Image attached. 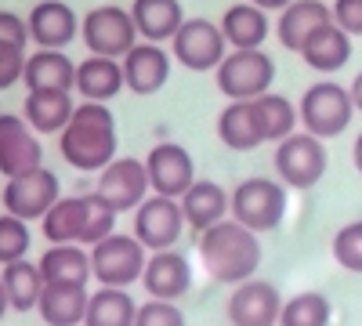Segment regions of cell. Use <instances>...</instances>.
<instances>
[{
  "instance_id": "obj_2",
  "label": "cell",
  "mask_w": 362,
  "mask_h": 326,
  "mask_svg": "<svg viewBox=\"0 0 362 326\" xmlns=\"http://www.w3.org/2000/svg\"><path fill=\"white\" fill-rule=\"evenodd\" d=\"M58 153L76 170H105L116 160V120L105 102H80L69 127L58 134Z\"/></svg>"
},
{
  "instance_id": "obj_27",
  "label": "cell",
  "mask_w": 362,
  "mask_h": 326,
  "mask_svg": "<svg viewBox=\"0 0 362 326\" xmlns=\"http://www.w3.org/2000/svg\"><path fill=\"white\" fill-rule=\"evenodd\" d=\"M37 264H40L44 283H80V286H87V279H95L90 250H80V243H51L40 254Z\"/></svg>"
},
{
  "instance_id": "obj_24",
  "label": "cell",
  "mask_w": 362,
  "mask_h": 326,
  "mask_svg": "<svg viewBox=\"0 0 362 326\" xmlns=\"http://www.w3.org/2000/svg\"><path fill=\"white\" fill-rule=\"evenodd\" d=\"M300 58H305V66L315 69V73H337V69L348 66V58H351V37L337 22H326L305 40Z\"/></svg>"
},
{
  "instance_id": "obj_35",
  "label": "cell",
  "mask_w": 362,
  "mask_h": 326,
  "mask_svg": "<svg viewBox=\"0 0 362 326\" xmlns=\"http://www.w3.org/2000/svg\"><path fill=\"white\" fill-rule=\"evenodd\" d=\"M87 199V218H83V235H80V247H95L102 240L116 232V211L98 196V192H83Z\"/></svg>"
},
{
  "instance_id": "obj_9",
  "label": "cell",
  "mask_w": 362,
  "mask_h": 326,
  "mask_svg": "<svg viewBox=\"0 0 362 326\" xmlns=\"http://www.w3.org/2000/svg\"><path fill=\"white\" fill-rule=\"evenodd\" d=\"M170 54L192 73H210L225 62L228 40L221 33V22L210 18H185V25L177 29V37L170 40Z\"/></svg>"
},
{
  "instance_id": "obj_30",
  "label": "cell",
  "mask_w": 362,
  "mask_h": 326,
  "mask_svg": "<svg viewBox=\"0 0 362 326\" xmlns=\"http://www.w3.org/2000/svg\"><path fill=\"white\" fill-rule=\"evenodd\" d=\"M250 105H254V116H257V124H261L264 141H276V145H279V141H286V138L297 131V124H300L297 105H293L286 95L268 91V95L254 98Z\"/></svg>"
},
{
  "instance_id": "obj_6",
  "label": "cell",
  "mask_w": 362,
  "mask_h": 326,
  "mask_svg": "<svg viewBox=\"0 0 362 326\" xmlns=\"http://www.w3.org/2000/svg\"><path fill=\"white\" fill-rule=\"evenodd\" d=\"M148 247L138 240V235H119L112 232L109 240L90 247V269H95V279L102 286H119L127 290L134 279L145 276V264H148Z\"/></svg>"
},
{
  "instance_id": "obj_38",
  "label": "cell",
  "mask_w": 362,
  "mask_h": 326,
  "mask_svg": "<svg viewBox=\"0 0 362 326\" xmlns=\"http://www.w3.org/2000/svg\"><path fill=\"white\" fill-rule=\"evenodd\" d=\"M134 326H185V315L174 301H160V298H148L145 305H138V319Z\"/></svg>"
},
{
  "instance_id": "obj_42",
  "label": "cell",
  "mask_w": 362,
  "mask_h": 326,
  "mask_svg": "<svg viewBox=\"0 0 362 326\" xmlns=\"http://www.w3.org/2000/svg\"><path fill=\"white\" fill-rule=\"evenodd\" d=\"M250 4H257V8H264V11H283V8L293 4V0H250Z\"/></svg>"
},
{
  "instance_id": "obj_14",
  "label": "cell",
  "mask_w": 362,
  "mask_h": 326,
  "mask_svg": "<svg viewBox=\"0 0 362 326\" xmlns=\"http://www.w3.org/2000/svg\"><path fill=\"white\" fill-rule=\"evenodd\" d=\"M283 293L268 279H247L232 290L228 298V319L232 326H276L283 315Z\"/></svg>"
},
{
  "instance_id": "obj_36",
  "label": "cell",
  "mask_w": 362,
  "mask_h": 326,
  "mask_svg": "<svg viewBox=\"0 0 362 326\" xmlns=\"http://www.w3.org/2000/svg\"><path fill=\"white\" fill-rule=\"evenodd\" d=\"M29 254V225L15 214H0V264L22 261Z\"/></svg>"
},
{
  "instance_id": "obj_23",
  "label": "cell",
  "mask_w": 362,
  "mask_h": 326,
  "mask_svg": "<svg viewBox=\"0 0 362 326\" xmlns=\"http://www.w3.org/2000/svg\"><path fill=\"white\" fill-rule=\"evenodd\" d=\"M73 91H29L22 102L25 124L37 134H62L73 120Z\"/></svg>"
},
{
  "instance_id": "obj_11",
  "label": "cell",
  "mask_w": 362,
  "mask_h": 326,
  "mask_svg": "<svg viewBox=\"0 0 362 326\" xmlns=\"http://www.w3.org/2000/svg\"><path fill=\"white\" fill-rule=\"evenodd\" d=\"M116 214L124 211H138V206L148 199L153 192V182H148L145 160H112L105 170H98V189H95Z\"/></svg>"
},
{
  "instance_id": "obj_17",
  "label": "cell",
  "mask_w": 362,
  "mask_h": 326,
  "mask_svg": "<svg viewBox=\"0 0 362 326\" xmlns=\"http://www.w3.org/2000/svg\"><path fill=\"white\" fill-rule=\"evenodd\" d=\"M141 286L148 290V298L160 301H177L192 290V264L181 250H156L145 264Z\"/></svg>"
},
{
  "instance_id": "obj_41",
  "label": "cell",
  "mask_w": 362,
  "mask_h": 326,
  "mask_svg": "<svg viewBox=\"0 0 362 326\" xmlns=\"http://www.w3.org/2000/svg\"><path fill=\"white\" fill-rule=\"evenodd\" d=\"M334 22L348 37H362V0H334Z\"/></svg>"
},
{
  "instance_id": "obj_26",
  "label": "cell",
  "mask_w": 362,
  "mask_h": 326,
  "mask_svg": "<svg viewBox=\"0 0 362 326\" xmlns=\"http://www.w3.org/2000/svg\"><path fill=\"white\" fill-rule=\"evenodd\" d=\"M221 33L228 40L232 51H250V47H261L272 33V22H268V11L243 0V4H232L225 8L221 15Z\"/></svg>"
},
{
  "instance_id": "obj_16",
  "label": "cell",
  "mask_w": 362,
  "mask_h": 326,
  "mask_svg": "<svg viewBox=\"0 0 362 326\" xmlns=\"http://www.w3.org/2000/svg\"><path fill=\"white\" fill-rule=\"evenodd\" d=\"M29 37H33L37 47H51L62 51L80 37V15L66 4V0H40V4L29 11Z\"/></svg>"
},
{
  "instance_id": "obj_12",
  "label": "cell",
  "mask_w": 362,
  "mask_h": 326,
  "mask_svg": "<svg viewBox=\"0 0 362 326\" xmlns=\"http://www.w3.org/2000/svg\"><path fill=\"white\" fill-rule=\"evenodd\" d=\"M181 228H185V211L181 199L174 196H148L138 211H134V235L148 247V250H170L177 243Z\"/></svg>"
},
{
  "instance_id": "obj_29",
  "label": "cell",
  "mask_w": 362,
  "mask_h": 326,
  "mask_svg": "<svg viewBox=\"0 0 362 326\" xmlns=\"http://www.w3.org/2000/svg\"><path fill=\"white\" fill-rule=\"evenodd\" d=\"M218 138L228 145L232 153H254L257 145L264 141L261 134V124L254 116V105L250 102H228L218 116Z\"/></svg>"
},
{
  "instance_id": "obj_5",
  "label": "cell",
  "mask_w": 362,
  "mask_h": 326,
  "mask_svg": "<svg viewBox=\"0 0 362 326\" xmlns=\"http://www.w3.org/2000/svg\"><path fill=\"white\" fill-rule=\"evenodd\" d=\"M286 214V185L276 177H247L232 192V218L250 232H272Z\"/></svg>"
},
{
  "instance_id": "obj_1",
  "label": "cell",
  "mask_w": 362,
  "mask_h": 326,
  "mask_svg": "<svg viewBox=\"0 0 362 326\" xmlns=\"http://www.w3.org/2000/svg\"><path fill=\"white\" fill-rule=\"evenodd\" d=\"M199 261L214 283H228V286L247 283V279H254L257 264H261L257 232L239 225L235 218L218 221L214 228L199 232Z\"/></svg>"
},
{
  "instance_id": "obj_44",
  "label": "cell",
  "mask_w": 362,
  "mask_h": 326,
  "mask_svg": "<svg viewBox=\"0 0 362 326\" xmlns=\"http://www.w3.org/2000/svg\"><path fill=\"white\" fill-rule=\"evenodd\" d=\"M351 160H355V170L362 174V134L355 138V145H351Z\"/></svg>"
},
{
  "instance_id": "obj_37",
  "label": "cell",
  "mask_w": 362,
  "mask_h": 326,
  "mask_svg": "<svg viewBox=\"0 0 362 326\" xmlns=\"http://www.w3.org/2000/svg\"><path fill=\"white\" fill-rule=\"evenodd\" d=\"M334 261L348 272L362 276V221H348L334 235Z\"/></svg>"
},
{
  "instance_id": "obj_10",
  "label": "cell",
  "mask_w": 362,
  "mask_h": 326,
  "mask_svg": "<svg viewBox=\"0 0 362 326\" xmlns=\"http://www.w3.org/2000/svg\"><path fill=\"white\" fill-rule=\"evenodd\" d=\"M58 199H62V185H58V174L47 170V167H37V170H25L18 177H8L4 192H0L4 211L22 218V221L44 218Z\"/></svg>"
},
{
  "instance_id": "obj_4",
  "label": "cell",
  "mask_w": 362,
  "mask_h": 326,
  "mask_svg": "<svg viewBox=\"0 0 362 326\" xmlns=\"http://www.w3.org/2000/svg\"><path fill=\"white\" fill-rule=\"evenodd\" d=\"M218 76V91L228 98V102H254L261 95L272 91V80H276V62L272 54L261 51V47H250V51H228L225 62L214 69Z\"/></svg>"
},
{
  "instance_id": "obj_20",
  "label": "cell",
  "mask_w": 362,
  "mask_h": 326,
  "mask_svg": "<svg viewBox=\"0 0 362 326\" xmlns=\"http://www.w3.org/2000/svg\"><path fill=\"white\" fill-rule=\"evenodd\" d=\"M127 87L124 80V62L105 54H87L76 62V95L83 102H109Z\"/></svg>"
},
{
  "instance_id": "obj_19",
  "label": "cell",
  "mask_w": 362,
  "mask_h": 326,
  "mask_svg": "<svg viewBox=\"0 0 362 326\" xmlns=\"http://www.w3.org/2000/svg\"><path fill=\"white\" fill-rule=\"evenodd\" d=\"M326 22H334V8H329L326 0H293V4L283 8L279 18H276V37L286 51L300 54L305 40Z\"/></svg>"
},
{
  "instance_id": "obj_7",
  "label": "cell",
  "mask_w": 362,
  "mask_h": 326,
  "mask_svg": "<svg viewBox=\"0 0 362 326\" xmlns=\"http://www.w3.org/2000/svg\"><path fill=\"white\" fill-rule=\"evenodd\" d=\"M80 37L90 54H105V58H124L138 44V25L127 8L119 4H102L90 8L80 22Z\"/></svg>"
},
{
  "instance_id": "obj_31",
  "label": "cell",
  "mask_w": 362,
  "mask_h": 326,
  "mask_svg": "<svg viewBox=\"0 0 362 326\" xmlns=\"http://www.w3.org/2000/svg\"><path fill=\"white\" fill-rule=\"evenodd\" d=\"M0 283H4L8 301H11V308H15V312H29V308H37L40 293H44L40 264H33L29 257L4 264V272H0Z\"/></svg>"
},
{
  "instance_id": "obj_32",
  "label": "cell",
  "mask_w": 362,
  "mask_h": 326,
  "mask_svg": "<svg viewBox=\"0 0 362 326\" xmlns=\"http://www.w3.org/2000/svg\"><path fill=\"white\" fill-rule=\"evenodd\" d=\"M134 319H138V305L131 301V293L119 286H102L90 293L83 326H134Z\"/></svg>"
},
{
  "instance_id": "obj_39",
  "label": "cell",
  "mask_w": 362,
  "mask_h": 326,
  "mask_svg": "<svg viewBox=\"0 0 362 326\" xmlns=\"http://www.w3.org/2000/svg\"><path fill=\"white\" fill-rule=\"evenodd\" d=\"M25 47H11V44H0V91L4 87H15L25 73Z\"/></svg>"
},
{
  "instance_id": "obj_45",
  "label": "cell",
  "mask_w": 362,
  "mask_h": 326,
  "mask_svg": "<svg viewBox=\"0 0 362 326\" xmlns=\"http://www.w3.org/2000/svg\"><path fill=\"white\" fill-rule=\"evenodd\" d=\"M4 312H11V301H8V290H4V283H0V319H4Z\"/></svg>"
},
{
  "instance_id": "obj_28",
  "label": "cell",
  "mask_w": 362,
  "mask_h": 326,
  "mask_svg": "<svg viewBox=\"0 0 362 326\" xmlns=\"http://www.w3.org/2000/svg\"><path fill=\"white\" fill-rule=\"evenodd\" d=\"M181 211H185L189 228L206 232V228H214L218 221H225V211H232V196L218 182H199L196 177V185L181 196Z\"/></svg>"
},
{
  "instance_id": "obj_18",
  "label": "cell",
  "mask_w": 362,
  "mask_h": 326,
  "mask_svg": "<svg viewBox=\"0 0 362 326\" xmlns=\"http://www.w3.org/2000/svg\"><path fill=\"white\" fill-rule=\"evenodd\" d=\"M119 62H124V80H127V87L134 95H156L170 80V54L160 44L141 40L119 58Z\"/></svg>"
},
{
  "instance_id": "obj_25",
  "label": "cell",
  "mask_w": 362,
  "mask_h": 326,
  "mask_svg": "<svg viewBox=\"0 0 362 326\" xmlns=\"http://www.w3.org/2000/svg\"><path fill=\"white\" fill-rule=\"evenodd\" d=\"M131 18L138 25V37H145L148 44H167V40L177 37V29L185 25L181 0H134Z\"/></svg>"
},
{
  "instance_id": "obj_21",
  "label": "cell",
  "mask_w": 362,
  "mask_h": 326,
  "mask_svg": "<svg viewBox=\"0 0 362 326\" xmlns=\"http://www.w3.org/2000/svg\"><path fill=\"white\" fill-rule=\"evenodd\" d=\"M22 83L29 91H73L76 87V66L66 51H51L40 47L37 54L25 58V73Z\"/></svg>"
},
{
  "instance_id": "obj_40",
  "label": "cell",
  "mask_w": 362,
  "mask_h": 326,
  "mask_svg": "<svg viewBox=\"0 0 362 326\" xmlns=\"http://www.w3.org/2000/svg\"><path fill=\"white\" fill-rule=\"evenodd\" d=\"M29 40V22L18 18L15 11H0V44H11V47H25Z\"/></svg>"
},
{
  "instance_id": "obj_15",
  "label": "cell",
  "mask_w": 362,
  "mask_h": 326,
  "mask_svg": "<svg viewBox=\"0 0 362 326\" xmlns=\"http://www.w3.org/2000/svg\"><path fill=\"white\" fill-rule=\"evenodd\" d=\"M37 167H44V149L33 127L25 124V116L0 112V174L18 177Z\"/></svg>"
},
{
  "instance_id": "obj_22",
  "label": "cell",
  "mask_w": 362,
  "mask_h": 326,
  "mask_svg": "<svg viewBox=\"0 0 362 326\" xmlns=\"http://www.w3.org/2000/svg\"><path fill=\"white\" fill-rule=\"evenodd\" d=\"M90 293L80 283H44L37 312L47 326H80L87 319Z\"/></svg>"
},
{
  "instance_id": "obj_43",
  "label": "cell",
  "mask_w": 362,
  "mask_h": 326,
  "mask_svg": "<svg viewBox=\"0 0 362 326\" xmlns=\"http://www.w3.org/2000/svg\"><path fill=\"white\" fill-rule=\"evenodd\" d=\"M348 91H351V102H355V112H362V73L351 80V87H348Z\"/></svg>"
},
{
  "instance_id": "obj_3",
  "label": "cell",
  "mask_w": 362,
  "mask_h": 326,
  "mask_svg": "<svg viewBox=\"0 0 362 326\" xmlns=\"http://www.w3.org/2000/svg\"><path fill=\"white\" fill-rule=\"evenodd\" d=\"M297 116H300V127L315 138H337L348 131L351 116H355V102L351 91L334 80H315L312 87H305V95L297 102Z\"/></svg>"
},
{
  "instance_id": "obj_8",
  "label": "cell",
  "mask_w": 362,
  "mask_h": 326,
  "mask_svg": "<svg viewBox=\"0 0 362 326\" xmlns=\"http://www.w3.org/2000/svg\"><path fill=\"white\" fill-rule=\"evenodd\" d=\"M326 174V145L322 138L300 131L276 145V177L286 189H312Z\"/></svg>"
},
{
  "instance_id": "obj_33",
  "label": "cell",
  "mask_w": 362,
  "mask_h": 326,
  "mask_svg": "<svg viewBox=\"0 0 362 326\" xmlns=\"http://www.w3.org/2000/svg\"><path fill=\"white\" fill-rule=\"evenodd\" d=\"M83 218H87V199L83 196H62L40 221L44 240L47 243H80Z\"/></svg>"
},
{
  "instance_id": "obj_34",
  "label": "cell",
  "mask_w": 362,
  "mask_h": 326,
  "mask_svg": "<svg viewBox=\"0 0 362 326\" xmlns=\"http://www.w3.org/2000/svg\"><path fill=\"white\" fill-rule=\"evenodd\" d=\"M329 315H334V308L319 290H300L283 305L279 326H329Z\"/></svg>"
},
{
  "instance_id": "obj_13",
  "label": "cell",
  "mask_w": 362,
  "mask_h": 326,
  "mask_svg": "<svg viewBox=\"0 0 362 326\" xmlns=\"http://www.w3.org/2000/svg\"><path fill=\"white\" fill-rule=\"evenodd\" d=\"M145 170H148V182H153L156 196H174L181 199L192 185H196V163L192 153L177 141H160L153 145V153L145 156Z\"/></svg>"
}]
</instances>
